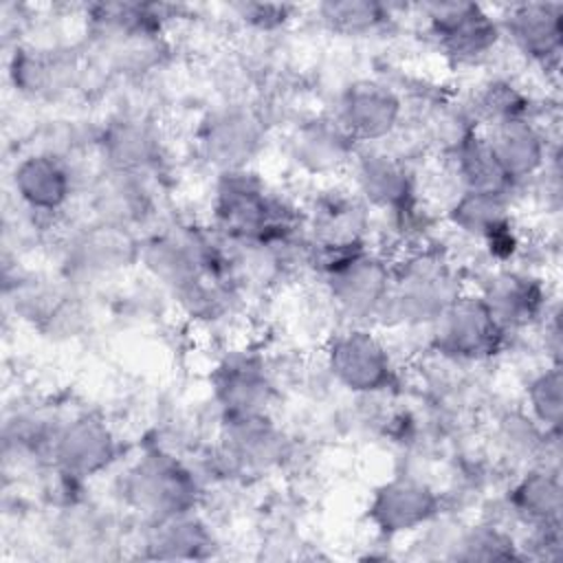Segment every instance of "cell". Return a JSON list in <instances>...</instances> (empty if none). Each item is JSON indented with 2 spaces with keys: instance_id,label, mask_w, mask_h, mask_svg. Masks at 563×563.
<instances>
[{
  "instance_id": "1",
  "label": "cell",
  "mask_w": 563,
  "mask_h": 563,
  "mask_svg": "<svg viewBox=\"0 0 563 563\" xmlns=\"http://www.w3.org/2000/svg\"><path fill=\"white\" fill-rule=\"evenodd\" d=\"M440 46L457 57L473 59L490 51L499 37L490 15L473 2H440L424 7Z\"/></svg>"
},
{
  "instance_id": "2",
  "label": "cell",
  "mask_w": 563,
  "mask_h": 563,
  "mask_svg": "<svg viewBox=\"0 0 563 563\" xmlns=\"http://www.w3.org/2000/svg\"><path fill=\"white\" fill-rule=\"evenodd\" d=\"M440 317H444L440 343L446 352L460 356H477L495 347L499 323L488 310L486 301H455L446 306Z\"/></svg>"
},
{
  "instance_id": "3",
  "label": "cell",
  "mask_w": 563,
  "mask_h": 563,
  "mask_svg": "<svg viewBox=\"0 0 563 563\" xmlns=\"http://www.w3.org/2000/svg\"><path fill=\"white\" fill-rule=\"evenodd\" d=\"M332 369L354 389H376L387 378V356L367 332H350L332 347Z\"/></svg>"
},
{
  "instance_id": "4",
  "label": "cell",
  "mask_w": 563,
  "mask_h": 563,
  "mask_svg": "<svg viewBox=\"0 0 563 563\" xmlns=\"http://www.w3.org/2000/svg\"><path fill=\"white\" fill-rule=\"evenodd\" d=\"M508 31L515 42L534 57H548L561 44L563 7L552 2L515 4L508 11Z\"/></svg>"
},
{
  "instance_id": "5",
  "label": "cell",
  "mask_w": 563,
  "mask_h": 563,
  "mask_svg": "<svg viewBox=\"0 0 563 563\" xmlns=\"http://www.w3.org/2000/svg\"><path fill=\"white\" fill-rule=\"evenodd\" d=\"M220 218L240 235H260L271 229V207L246 178L231 176L220 189Z\"/></svg>"
},
{
  "instance_id": "6",
  "label": "cell",
  "mask_w": 563,
  "mask_h": 563,
  "mask_svg": "<svg viewBox=\"0 0 563 563\" xmlns=\"http://www.w3.org/2000/svg\"><path fill=\"white\" fill-rule=\"evenodd\" d=\"M345 123L361 136H383L396 121L398 101L396 97L374 84H363L350 90L345 99Z\"/></svg>"
},
{
  "instance_id": "7",
  "label": "cell",
  "mask_w": 563,
  "mask_h": 563,
  "mask_svg": "<svg viewBox=\"0 0 563 563\" xmlns=\"http://www.w3.org/2000/svg\"><path fill=\"white\" fill-rule=\"evenodd\" d=\"M15 189L31 207L55 209L68 194V178L51 156H31L15 169Z\"/></svg>"
},
{
  "instance_id": "8",
  "label": "cell",
  "mask_w": 563,
  "mask_h": 563,
  "mask_svg": "<svg viewBox=\"0 0 563 563\" xmlns=\"http://www.w3.org/2000/svg\"><path fill=\"white\" fill-rule=\"evenodd\" d=\"M486 145L508 178L530 172L541 158V143L537 134L517 119L497 123L495 139Z\"/></svg>"
},
{
  "instance_id": "9",
  "label": "cell",
  "mask_w": 563,
  "mask_h": 563,
  "mask_svg": "<svg viewBox=\"0 0 563 563\" xmlns=\"http://www.w3.org/2000/svg\"><path fill=\"white\" fill-rule=\"evenodd\" d=\"M110 455V438L103 427L92 420H79L59 440V457L68 468L95 471Z\"/></svg>"
},
{
  "instance_id": "10",
  "label": "cell",
  "mask_w": 563,
  "mask_h": 563,
  "mask_svg": "<svg viewBox=\"0 0 563 563\" xmlns=\"http://www.w3.org/2000/svg\"><path fill=\"white\" fill-rule=\"evenodd\" d=\"M431 506L433 497L429 495V490L407 479L391 482L378 493L376 499V510L385 517L387 523L398 528L424 519L431 512Z\"/></svg>"
},
{
  "instance_id": "11",
  "label": "cell",
  "mask_w": 563,
  "mask_h": 563,
  "mask_svg": "<svg viewBox=\"0 0 563 563\" xmlns=\"http://www.w3.org/2000/svg\"><path fill=\"white\" fill-rule=\"evenodd\" d=\"M319 13L332 29L343 33H363L389 18V11L383 4L361 0L325 2L319 7Z\"/></svg>"
},
{
  "instance_id": "12",
  "label": "cell",
  "mask_w": 563,
  "mask_h": 563,
  "mask_svg": "<svg viewBox=\"0 0 563 563\" xmlns=\"http://www.w3.org/2000/svg\"><path fill=\"white\" fill-rule=\"evenodd\" d=\"M207 143L209 152L216 156L213 161L231 163L240 154H249L253 145V128L244 117H222L211 125Z\"/></svg>"
},
{
  "instance_id": "13",
  "label": "cell",
  "mask_w": 563,
  "mask_h": 563,
  "mask_svg": "<svg viewBox=\"0 0 563 563\" xmlns=\"http://www.w3.org/2000/svg\"><path fill=\"white\" fill-rule=\"evenodd\" d=\"M361 180L365 194L380 205H396L407 196L405 174L385 158L367 161L361 172Z\"/></svg>"
},
{
  "instance_id": "14",
  "label": "cell",
  "mask_w": 563,
  "mask_h": 563,
  "mask_svg": "<svg viewBox=\"0 0 563 563\" xmlns=\"http://www.w3.org/2000/svg\"><path fill=\"white\" fill-rule=\"evenodd\" d=\"M532 402H534L537 413L543 420L556 424L559 409H561V383H559V374L556 372L541 376L532 385Z\"/></svg>"
}]
</instances>
